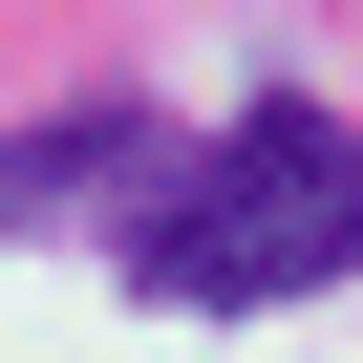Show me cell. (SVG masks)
<instances>
[{
  "instance_id": "cell-1",
  "label": "cell",
  "mask_w": 363,
  "mask_h": 363,
  "mask_svg": "<svg viewBox=\"0 0 363 363\" xmlns=\"http://www.w3.org/2000/svg\"><path fill=\"white\" fill-rule=\"evenodd\" d=\"M128 278H150V299H193V320H257V299L363 278V128H342V107H235L214 150H171V171H150Z\"/></svg>"
},
{
  "instance_id": "cell-2",
  "label": "cell",
  "mask_w": 363,
  "mask_h": 363,
  "mask_svg": "<svg viewBox=\"0 0 363 363\" xmlns=\"http://www.w3.org/2000/svg\"><path fill=\"white\" fill-rule=\"evenodd\" d=\"M150 171H171V128H150V107H65V128H22V150H0V235L150 214Z\"/></svg>"
}]
</instances>
